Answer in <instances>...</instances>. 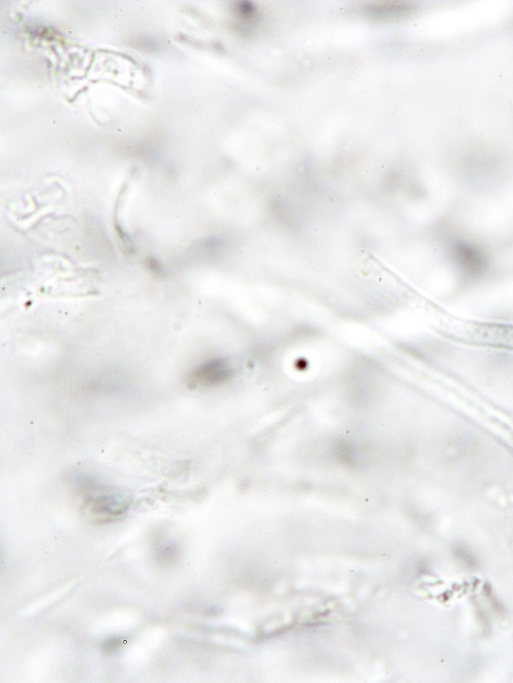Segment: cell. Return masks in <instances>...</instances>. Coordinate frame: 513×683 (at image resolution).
<instances>
[{"label":"cell","mask_w":513,"mask_h":683,"mask_svg":"<svg viewBox=\"0 0 513 683\" xmlns=\"http://www.w3.org/2000/svg\"><path fill=\"white\" fill-rule=\"evenodd\" d=\"M147 266H148L149 269L153 272L154 274L163 275L165 271H163L162 266L160 265V263L158 262L156 259L150 258L147 261Z\"/></svg>","instance_id":"7"},{"label":"cell","mask_w":513,"mask_h":683,"mask_svg":"<svg viewBox=\"0 0 513 683\" xmlns=\"http://www.w3.org/2000/svg\"><path fill=\"white\" fill-rule=\"evenodd\" d=\"M464 335H470L472 341L513 348V326L472 325V330H465Z\"/></svg>","instance_id":"2"},{"label":"cell","mask_w":513,"mask_h":683,"mask_svg":"<svg viewBox=\"0 0 513 683\" xmlns=\"http://www.w3.org/2000/svg\"><path fill=\"white\" fill-rule=\"evenodd\" d=\"M221 375H222V370H221L219 363L218 365L217 363H209V365H202V367L197 368L191 374L189 384L197 386L200 384L214 383L220 379Z\"/></svg>","instance_id":"5"},{"label":"cell","mask_w":513,"mask_h":683,"mask_svg":"<svg viewBox=\"0 0 513 683\" xmlns=\"http://www.w3.org/2000/svg\"><path fill=\"white\" fill-rule=\"evenodd\" d=\"M413 8L409 2H380L368 6L367 11L373 17L385 19L407 15Z\"/></svg>","instance_id":"4"},{"label":"cell","mask_w":513,"mask_h":683,"mask_svg":"<svg viewBox=\"0 0 513 683\" xmlns=\"http://www.w3.org/2000/svg\"><path fill=\"white\" fill-rule=\"evenodd\" d=\"M130 504L128 496L114 494L95 496L86 501V514L95 522H110L127 511Z\"/></svg>","instance_id":"1"},{"label":"cell","mask_w":513,"mask_h":683,"mask_svg":"<svg viewBox=\"0 0 513 683\" xmlns=\"http://www.w3.org/2000/svg\"><path fill=\"white\" fill-rule=\"evenodd\" d=\"M120 647V640L118 638H110L103 642L102 650L106 652H112Z\"/></svg>","instance_id":"6"},{"label":"cell","mask_w":513,"mask_h":683,"mask_svg":"<svg viewBox=\"0 0 513 683\" xmlns=\"http://www.w3.org/2000/svg\"><path fill=\"white\" fill-rule=\"evenodd\" d=\"M454 258L462 269L471 274L480 273L486 266L484 256L480 251L470 244H457L454 249Z\"/></svg>","instance_id":"3"}]
</instances>
